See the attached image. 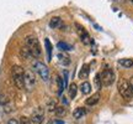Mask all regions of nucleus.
I'll return each mask as SVG.
<instances>
[{
	"label": "nucleus",
	"mask_w": 133,
	"mask_h": 124,
	"mask_svg": "<svg viewBox=\"0 0 133 124\" xmlns=\"http://www.w3.org/2000/svg\"><path fill=\"white\" fill-rule=\"evenodd\" d=\"M25 43H26V47L29 48V51H30V53H31L32 57L38 58L41 56V52H42L41 45H39L38 38L36 37L35 35H29V36H26Z\"/></svg>",
	"instance_id": "1"
},
{
	"label": "nucleus",
	"mask_w": 133,
	"mask_h": 124,
	"mask_svg": "<svg viewBox=\"0 0 133 124\" xmlns=\"http://www.w3.org/2000/svg\"><path fill=\"white\" fill-rule=\"evenodd\" d=\"M11 76H12V81H14L16 88L19 89H24L25 88V82H24V77H25V70L19 65H15L11 68Z\"/></svg>",
	"instance_id": "2"
},
{
	"label": "nucleus",
	"mask_w": 133,
	"mask_h": 124,
	"mask_svg": "<svg viewBox=\"0 0 133 124\" xmlns=\"http://www.w3.org/2000/svg\"><path fill=\"white\" fill-rule=\"evenodd\" d=\"M118 93L121 94V97L126 100H131L133 98L132 93H131V88H129V83L127 80H119L118 82Z\"/></svg>",
	"instance_id": "3"
},
{
	"label": "nucleus",
	"mask_w": 133,
	"mask_h": 124,
	"mask_svg": "<svg viewBox=\"0 0 133 124\" xmlns=\"http://www.w3.org/2000/svg\"><path fill=\"white\" fill-rule=\"evenodd\" d=\"M33 68H35V71L38 73V76L42 78L43 81L47 82L49 80V70H48V67L41 61H35L33 62Z\"/></svg>",
	"instance_id": "4"
},
{
	"label": "nucleus",
	"mask_w": 133,
	"mask_h": 124,
	"mask_svg": "<svg viewBox=\"0 0 133 124\" xmlns=\"http://www.w3.org/2000/svg\"><path fill=\"white\" fill-rule=\"evenodd\" d=\"M24 82H25V89L26 91L31 92L36 86V76L31 70H26L25 71V77H24Z\"/></svg>",
	"instance_id": "5"
},
{
	"label": "nucleus",
	"mask_w": 133,
	"mask_h": 124,
	"mask_svg": "<svg viewBox=\"0 0 133 124\" xmlns=\"http://www.w3.org/2000/svg\"><path fill=\"white\" fill-rule=\"evenodd\" d=\"M100 77H101V83H102V86H105V87L111 86L115 82V72L112 71V68H106V70H104V72L100 75Z\"/></svg>",
	"instance_id": "6"
},
{
	"label": "nucleus",
	"mask_w": 133,
	"mask_h": 124,
	"mask_svg": "<svg viewBox=\"0 0 133 124\" xmlns=\"http://www.w3.org/2000/svg\"><path fill=\"white\" fill-rule=\"evenodd\" d=\"M75 30H76V33H78V36L80 37L81 42L85 43V45H88V43L90 42V36H89V33H88V31H86L81 25L79 24H75Z\"/></svg>",
	"instance_id": "7"
},
{
	"label": "nucleus",
	"mask_w": 133,
	"mask_h": 124,
	"mask_svg": "<svg viewBox=\"0 0 133 124\" xmlns=\"http://www.w3.org/2000/svg\"><path fill=\"white\" fill-rule=\"evenodd\" d=\"M44 119V110L43 108L38 107L32 112V117H31V122L35 124H41Z\"/></svg>",
	"instance_id": "8"
},
{
	"label": "nucleus",
	"mask_w": 133,
	"mask_h": 124,
	"mask_svg": "<svg viewBox=\"0 0 133 124\" xmlns=\"http://www.w3.org/2000/svg\"><path fill=\"white\" fill-rule=\"evenodd\" d=\"M62 19L59 18V16H53L52 19L49 20V26H51V29H59V27H62Z\"/></svg>",
	"instance_id": "9"
},
{
	"label": "nucleus",
	"mask_w": 133,
	"mask_h": 124,
	"mask_svg": "<svg viewBox=\"0 0 133 124\" xmlns=\"http://www.w3.org/2000/svg\"><path fill=\"white\" fill-rule=\"evenodd\" d=\"M100 100V93L97 92V93H95V94H92L91 97H89V98H86L85 100V104L86 105H95L97 102Z\"/></svg>",
	"instance_id": "10"
},
{
	"label": "nucleus",
	"mask_w": 133,
	"mask_h": 124,
	"mask_svg": "<svg viewBox=\"0 0 133 124\" xmlns=\"http://www.w3.org/2000/svg\"><path fill=\"white\" fill-rule=\"evenodd\" d=\"M85 114H86V109L83 108V107H78V108H75V110L73 112V117H74L75 119H80V118H83Z\"/></svg>",
	"instance_id": "11"
},
{
	"label": "nucleus",
	"mask_w": 133,
	"mask_h": 124,
	"mask_svg": "<svg viewBox=\"0 0 133 124\" xmlns=\"http://www.w3.org/2000/svg\"><path fill=\"white\" fill-rule=\"evenodd\" d=\"M118 65L123 68H131L133 66V60L132 58H121L118 60Z\"/></svg>",
	"instance_id": "12"
},
{
	"label": "nucleus",
	"mask_w": 133,
	"mask_h": 124,
	"mask_svg": "<svg viewBox=\"0 0 133 124\" xmlns=\"http://www.w3.org/2000/svg\"><path fill=\"white\" fill-rule=\"evenodd\" d=\"M79 89L81 91V93H83V94H89V93L91 92V84L88 81L83 82L80 86H79Z\"/></svg>",
	"instance_id": "13"
},
{
	"label": "nucleus",
	"mask_w": 133,
	"mask_h": 124,
	"mask_svg": "<svg viewBox=\"0 0 133 124\" xmlns=\"http://www.w3.org/2000/svg\"><path fill=\"white\" fill-rule=\"evenodd\" d=\"M76 93H78V86H76L75 83H71L69 88H68V94L70 97L71 99H74L76 97Z\"/></svg>",
	"instance_id": "14"
},
{
	"label": "nucleus",
	"mask_w": 133,
	"mask_h": 124,
	"mask_svg": "<svg viewBox=\"0 0 133 124\" xmlns=\"http://www.w3.org/2000/svg\"><path fill=\"white\" fill-rule=\"evenodd\" d=\"M44 45H46V50H47L48 61H51V60H52V45H51L49 38H46V40H44Z\"/></svg>",
	"instance_id": "15"
},
{
	"label": "nucleus",
	"mask_w": 133,
	"mask_h": 124,
	"mask_svg": "<svg viewBox=\"0 0 133 124\" xmlns=\"http://www.w3.org/2000/svg\"><path fill=\"white\" fill-rule=\"evenodd\" d=\"M89 71H90L89 65H84V66L81 67V71H80V73H79V77H80V78H86V77L89 76Z\"/></svg>",
	"instance_id": "16"
},
{
	"label": "nucleus",
	"mask_w": 133,
	"mask_h": 124,
	"mask_svg": "<svg viewBox=\"0 0 133 124\" xmlns=\"http://www.w3.org/2000/svg\"><path fill=\"white\" fill-rule=\"evenodd\" d=\"M57 86H58V94H62L64 91V83H63V78L61 76H57Z\"/></svg>",
	"instance_id": "17"
},
{
	"label": "nucleus",
	"mask_w": 133,
	"mask_h": 124,
	"mask_svg": "<svg viewBox=\"0 0 133 124\" xmlns=\"http://www.w3.org/2000/svg\"><path fill=\"white\" fill-rule=\"evenodd\" d=\"M54 113H56V115L57 117H64V115L66 114V108H64V107H57L56 108V110H54Z\"/></svg>",
	"instance_id": "18"
},
{
	"label": "nucleus",
	"mask_w": 133,
	"mask_h": 124,
	"mask_svg": "<svg viewBox=\"0 0 133 124\" xmlns=\"http://www.w3.org/2000/svg\"><path fill=\"white\" fill-rule=\"evenodd\" d=\"M94 84H95V88L97 89V91H100V89H101L102 83H101V77H100L99 73H97V75L95 76V78H94Z\"/></svg>",
	"instance_id": "19"
},
{
	"label": "nucleus",
	"mask_w": 133,
	"mask_h": 124,
	"mask_svg": "<svg viewBox=\"0 0 133 124\" xmlns=\"http://www.w3.org/2000/svg\"><path fill=\"white\" fill-rule=\"evenodd\" d=\"M57 47L59 48V50H63V51H70L71 48H73L70 45H68V43H64V42H58Z\"/></svg>",
	"instance_id": "20"
},
{
	"label": "nucleus",
	"mask_w": 133,
	"mask_h": 124,
	"mask_svg": "<svg viewBox=\"0 0 133 124\" xmlns=\"http://www.w3.org/2000/svg\"><path fill=\"white\" fill-rule=\"evenodd\" d=\"M58 57H59V61L62 62L63 65H69L70 60H69V57H68V56H65V55H62V53H59V55H58Z\"/></svg>",
	"instance_id": "21"
},
{
	"label": "nucleus",
	"mask_w": 133,
	"mask_h": 124,
	"mask_svg": "<svg viewBox=\"0 0 133 124\" xmlns=\"http://www.w3.org/2000/svg\"><path fill=\"white\" fill-rule=\"evenodd\" d=\"M20 52H21V56H22L24 58H30V57H31V53H30L29 48L26 47V46L21 48V51H20Z\"/></svg>",
	"instance_id": "22"
},
{
	"label": "nucleus",
	"mask_w": 133,
	"mask_h": 124,
	"mask_svg": "<svg viewBox=\"0 0 133 124\" xmlns=\"http://www.w3.org/2000/svg\"><path fill=\"white\" fill-rule=\"evenodd\" d=\"M56 108H57V105H56V100H49L48 102V104H47V109L48 112H54L56 110Z\"/></svg>",
	"instance_id": "23"
},
{
	"label": "nucleus",
	"mask_w": 133,
	"mask_h": 124,
	"mask_svg": "<svg viewBox=\"0 0 133 124\" xmlns=\"http://www.w3.org/2000/svg\"><path fill=\"white\" fill-rule=\"evenodd\" d=\"M19 124H32V122H31V119H30V118H27V117L22 115V117L20 118Z\"/></svg>",
	"instance_id": "24"
},
{
	"label": "nucleus",
	"mask_w": 133,
	"mask_h": 124,
	"mask_svg": "<svg viewBox=\"0 0 133 124\" xmlns=\"http://www.w3.org/2000/svg\"><path fill=\"white\" fill-rule=\"evenodd\" d=\"M128 83H129V88H131V93H132V97H133V77L129 78Z\"/></svg>",
	"instance_id": "25"
},
{
	"label": "nucleus",
	"mask_w": 133,
	"mask_h": 124,
	"mask_svg": "<svg viewBox=\"0 0 133 124\" xmlns=\"http://www.w3.org/2000/svg\"><path fill=\"white\" fill-rule=\"evenodd\" d=\"M6 124H19V120H16V119H14V118H11V119H9V122Z\"/></svg>",
	"instance_id": "26"
},
{
	"label": "nucleus",
	"mask_w": 133,
	"mask_h": 124,
	"mask_svg": "<svg viewBox=\"0 0 133 124\" xmlns=\"http://www.w3.org/2000/svg\"><path fill=\"white\" fill-rule=\"evenodd\" d=\"M41 124H42V123H41ZM43 124H52V122H51V120H47L46 123H43Z\"/></svg>",
	"instance_id": "27"
},
{
	"label": "nucleus",
	"mask_w": 133,
	"mask_h": 124,
	"mask_svg": "<svg viewBox=\"0 0 133 124\" xmlns=\"http://www.w3.org/2000/svg\"><path fill=\"white\" fill-rule=\"evenodd\" d=\"M54 124H64V123H63V122H56Z\"/></svg>",
	"instance_id": "28"
},
{
	"label": "nucleus",
	"mask_w": 133,
	"mask_h": 124,
	"mask_svg": "<svg viewBox=\"0 0 133 124\" xmlns=\"http://www.w3.org/2000/svg\"><path fill=\"white\" fill-rule=\"evenodd\" d=\"M129 1H131V3H132V4H133V0H129Z\"/></svg>",
	"instance_id": "29"
}]
</instances>
